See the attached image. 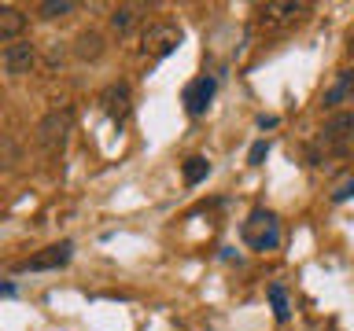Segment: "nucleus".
Instances as JSON below:
<instances>
[{
	"instance_id": "nucleus-1",
	"label": "nucleus",
	"mask_w": 354,
	"mask_h": 331,
	"mask_svg": "<svg viewBox=\"0 0 354 331\" xmlns=\"http://www.w3.org/2000/svg\"><path fill=\"white\" fill-rule=\"evenodd\" d=\"M240 236L243 243H248L251 250H277L281 247V221H277L273 210H251L248 221H243V228H240Z\"/></svg>"
},
{
	"instance_id": "nucleus-2",
	"label": "nucleus",
	"mask_w": 354,
	"mask_h": 331,
	"mask_svg": "<svg viewBox=\"0 0 354 331\" xmlns=\"http://www.w3.org/2000/svg\"><path fill=\"white\" fill-rule=\"evenodd\" d=\"M310 4L303 0H270V4L259 8V26L266 33H284V30H295L299 22L310 19Z\"/></svg>"
},
{
	"instance_id": "nucleus-3",
	"label": "nucleus",
	"mask_w": 354,
	"mask_h": 331,
	"mask_svg": "<svg viewBox=\"0 0 354 331\" xmlns=\"http://www.w3.org/2000/svg\"><path fill=\"white\" fill-rule=\"evenodd\" d=\"M66 132H71V110H48V114L37 121V151L44 159H59Z\"/></svg>"
},
{
	"instance_id": "nucleus-4",
	"label": "nucleus",
	"mask_w": 354,
	"mask_h": 331,
	"mask_svg": "<svg viewBox=\"0 0 354 331\" xmlns=\"http://www.w3.org/2000/svg\"><path fill=\"white\" fill-rule=\"evenodd\" d=\"M177 44H181V26H177V22H151V26L140 33V55L148 63L166 59Z\"/></svg>"
},
{
	"instance_id": "nucleus-5",
	"label": "nucleus",
	"mask_w": 354,
	"mask_h": 331,
	"mask_svg": "<svg viewBox=\"0 0 354 331\" xmlns=\"http://www.w3.org/2000/svg\"><path fill=\"white\" fill-rule=\"evenodd\" d=\"M317 143L325 148V154H347L354 143V114L351 110H336L325 126H321Z\"/></svg>"
},
{
	"instance_id": "nucleus-6",
	"label": "nucleus",
	"mask_w": 354,
	"mask_h": 331,
	"mask_svg": "<svg viewBox=\"0 0 354 331\" xmlns=\"http://www.w3.org/2000/svg\"><path fill=\"white\" fill-rule=\"evenodd\" d=\"M71 258H74V243H71V239H63V243H52V247L37 250L33 258L19 261V265H15V272H52V269H63V265L71 261Z\"/></svg>"
},
{
	"instance_id": "nucleus-7",
	"label": "nucleus",
	"mask_w": 354,
	"mask_h": 331,
	"mask_svg": "<svg viewBox=\"0 0 354 331\" xmlns=\"http://www.w3.org/2000/svg\"><path fill=\"white\" fill-rule=\"evenodd\" d=\"M0 66H4L8 77H26L33 66H37V44H33L30 37L8 44V48L0 52Z\"/></svg>"
},
{
	"instance_id": "nucleus-8",
	"label": "nucleus",
	"mask_w": 354,
	"mask_h": 331,
	"mask_svg": "<svg viewBox=\"0 0 354 331\" xmlns=\"http://www.w3.org/2000/svg\"><path fill=\"white\" fill-rule=\"evenodd\" d=\"M214 92H218V81H214V77H196V81L185 85L181 103H185V110H188L192 118H199V114H207V110H210V99H214Z\"/></svg>"
},
{
	"instance_id": "nucleus-9",
	"label": "nucleus",
	"mask_w": 354,
	"mask_h": 331,
	"mask_svg": "<svg viewBox=\"0 0 354 331\" xmlns=\"http://www.w3.org/2000/svg\"><path fill=\"white\" fill-rule=\"evenodd\" d=\"M100 103H104L107 118H115V121H126V118H129V110H133L129 85H126V81H115V85H107V88H104V96H100Z\"/></svg>"
},
{
	"instance_id": "nucleus-10",
	"label": "nucleus",
	"mask_w": 354,
	"mask_h": 331,
	"mask_svg": "<svg viewBox=\"0 0 354 331\" xmlns=\"http://www.w3.org/2000/svg\"><path fill=\"white\" fill-rule=\"evenodd\" d=\"M351 99H354V70L347 66V70H339L336 81L325 88V96H321V107H325V110H336L339 103H351Z\"/></svg>"
},
{
	"instance_id": "nucleus-11",
	"label": "nucleus",
	"mask_w": 354,
	"mask_h": 331,
	"mask_svg": "<svg viewBox=\"0 0 354 331\" xmlns=\"http://www.w3.org/2000/svg\"><path fill=\"white\" fill-rule=\"evenodd\" d=\"M104 52H107V44H104V33L100 30H82L74 37V59L77 63H96V59H104Z\"/></svg>"
},
{
	"instance_id": "nucleus-12",
	"label": "nucleus",
	"mask_w": 354,
	"mask_h": 331,
	"mask_svg": "<svg viewBox=\"0 0 354 331\" xmlns=\"http://www.w3.org/2000/svg\"><path fill=\"white\" fill-rule=\"evenodd\" d=\"M26 26H30V19L22 15L19 8H11V4H4L0 8V44H15V41H22V33H26Z\"/></svg>"
},
{
	"instance_id": "nucleus-13",
	"label": "nucleus",
	"mask_w": 354,
	"mask_h": 331,
	"mask_svg": "<svg viewBox=\"0 0 354 331\" xmlns=\"http://www.w3.org/2000/svg\"><path fill=\"white\" fill-rule=\"evenodd\" d=\"M144 15H148V4H118L115 11H111L107 22H111V30H115L118 37H129Z\"/></svg>"
},
{
	"instance_id": "nucleus-14",
	"label": "nucleus",
	"mask_w": 354,
	"mask_h": 331,
	"mask_svg": "<svg viewBox=\"0 0 354 331\" xmlns=\"http://www.w3.org/2000/svg\"><path fill=\"white\" fill-rule=\"evenodd\" d=\"M74 11H77L74 0H44V4H37V19H44V22H55V19L74 15Z\"/></svg>"
},
{
	"instance_id": "nucleus-15",
	"label": "nucleus",
	"mask_w": 354,
	"mask_h": 331,
	"mask_svg": "<svg viewBox=\"0 0 354 331\" xmlns=\"http://www.w3.org/2000/svg\"><path fill=\"white\" fill-rule=\"evenodd\" d=\"M181 173H185V184L196 188L199 181H207V177H210V162L203 159V154H192V159H185Z\"/></svg>"
},
{
	"instance_id": "nucleus-16",
	"label": "nucleus",
	"mask_w": 354,
	"mask_h": 331,
	"mask_svg": "<svg viewBox=\"0 0 354 331\" xmlns=\"http://www.w3.org/2000/svg\"><path fill=\"white\" fill-rule=\"evenodd\" d=\"M270 302H273V317L284 324L292 309H288V294H284V287H281V283H270Z\"/></svg>"
},
{
	"instance_id": "nucleus-17",
	"label": "nucleus",
	"mask_w": 354,
	"mask_h": 331,
	"mask_svg": "<svg viewBox=\"0 0 354 331\" xmlns=\"http://www.w3.org/2000/svg\"><path fill=\"white\" fill-rule=\"evenodd\" d=\"M266 154H270V140H259V143L251 148L248 162H251V166H262V159H266Z\"/></svg>"
},
{
	"instance_id": "nucleus-18",
	"label": "nucleus",
	"mask_w": 354,
	"mask_h": 331,
	"mask_svg": "<svg viewBox=\"0 0 354 331\" xmlns=\"http://www.w3.org/2000/svg\"><path fill=\"white\" fill-rule=\"evenodd\" d=\"M354 195V181H347V184H339L336 192H332V199H336V203H343V199H351Z\"/></svg>"
},
{
	"instance_id": "nucleus-19",
	"label": "nucleus",
	"mask_w": 354,
	"mask_h": 331,
	"mask_svg": "<svg viewBox=\"0 0 354 331\" xmlns=\"http://www.w3.org/2000/svg\"><path fill=\"white\" fill-rule=\"evenodd\" d=\"M347 48H351V55H354V30H351V37H347Z\"/></svg>"
},
{
	"instance_id": "nucleus-20",
	"label": "nucleus",
	"mask_w": 354,
	"mask_h": 331,
	"mask_svg": "<svg viewBox=\"0 0 354 331\" xmlns=\"http://www.w3.org/2000/svg\"><path fill=\"white\" fill-rule=\"evenodd\" d=\"M351 103H354V99H351Z\"/></svg>"
}]
</instances>
